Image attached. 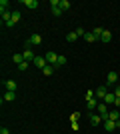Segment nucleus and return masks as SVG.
Returning <instances> with one entry per match:
<instances>
[{"mask_svg": "<svg viewBox=\"0 0 120 134\" xmlns=\"http://www.w3.org/2000/svg\"><path fill=\"white\" fill-rule=\"evenodd\" d=\"M16 22H20V12H12V20L6 24V26H14Z\"/></svg>", "mask_w": 120, "mask_h": 134, "instance_id": "nucleus-13", "label": "nucleus"}, {"mask_svg": "<svg viewBox=\"0 0 120 134\" xmlns=\"http://www.w3.org/2000/svg\"><path fill=\"white\" fill-rule=\"evenodd\" d=\"M66 64V58L64 56H58V62H56V66H64Z\"/></svg>", "mask_w": 120, "mask_h": 134, "instance_id": "nucleus-25", "label": "nucleus"}, {"mask_svg": "<svg viewBox=\"0 0 120 134\" xmlns=\"http://www.w3.org/2000/svg\"><path fill=\"white\" fill-rule=\"evenodd\" d=\"M22 4L30 10H34V8H38V0H22Z\"/></svg>", "mask_w": 120, "mask_h": 134, "instance_id": "nucleus-10", "label": "nucleus"}, {"mask_svg": "<svg viewBox=\"0 0 120 134\" xmlns=\"http://www.w3.org/2000/svg\"><path fill=\"white\" fill-rule=\"evenodd\" d=\"M14 98H16V92H6V94H4V100L6 102H12Z\"/></svg>", "mask_w": 120, "mask_h": 134, "instance_id": "nucleus-18", "label": "nucleus"}, {"mask_svg": "<svg viewBox=\"0 0 120 134\" xmlns=\"http://www.w3.org/2000/svg\"><path fill=\"white\" fill-rule=\"evenodd\" d=\"M116 124H118V126H120V116H118V122H116Z\"/></svg>", "mask_w": 120, "mask_h": 134, "instance_id": "nucleus-34", "label": "nucleus"}, {"mask_svg": "<svg viewBox=\"0 0 120 134\" xmlns=\"http://www.w3.org/2000/svg\"><path fill=\"white\" fill-rule=\"evenodd\" d=\"M32 64H34L36 68H40V70H44V68L48 66V62H46V58H44V56H36L34 60H32Z\"/></svg>", "mask_w": 120, "mask_h": 134, "instance_id": "nucleus-3", "label": "nucleus"}, {"mask_svg": "<svg viewBox=\"0 0 120 134\" xmlns=\"http://www.w3.org/2000/svg\"><path fill=\"white\" fill-rule=\"evenodd\" d=\"M84 40H86V42H94V40H98V38H96L92 32H86V34H84Z\"/></svg>", "mask_w": 120, "mask_h": 134, "instance_id": "nucleus-19", "label": "nucleus"}, {"mask_svg": "<svg viewBox=\"0 0 120 134\" xmlns=\"http://www.w3.org/2000/svg\"><path fill=\"white\" fill-rule=\"evenodd\" d=\"M92 34H94V36H96V38L100 40V36H102V34H104V30H102V28H100V26H98V28H94V30H92Z\"/></svg>", "mask_w": 120, "mask_h": 134, "instance_id": "nucleus-21", "label": "nucleus"}, {"mask_svg": "<svg viewBox=\"0 0 120 134\" xmlns=\"http://www.w3.org/2000/svg\"><path fill=\"white\" fill-rule=\"evenodd\" d=\"M114 96H116V98H120V86H116V88H114Z\"/></svg>", "mask_w": 120, "mask_h": 134, "instance_id": "nucleus-30", "label": "nucleus"}, {"mask_svg": "<svg viewBox=\"0 0 120 134\" xmlns=\"http://www.w3.org/2000/svg\"><path fill=\"white\" fill-rule=\"evenodd\" d=\"M78 118H80V112H74V114L70 116V120H72V122H78Z\"/></svg>", "mask_w": 120, "mask_h": 134, "instance_id": "nucleus-27", "label": "nucleus"}, {"mask_svg": "<svg viewBox=\"0 0 120 134\" xmlns=\"http://www.w3.org/2000/svg\"><path fill=\"white\" fill-rule=\"evenodd\" d=\"M114 106H116V108H120V98H116V100H114Z\"/></svg>", "mask_w": 120, "mask_h": 134, "instance_id": "nucleus-33", "label": "nucleus"}, {"mask_svg": "<svg viewBox=\"0 0 120 134\" xmlns=\"http://www.w3.org/2000/svg\"><path fill=\"white\" fill-rule=\"evenodd\" d=\"M76 34H78V36H84L86 32H84V28H76Z\"/></svg>", "mask_w": 120, "mask_h": 134, "instance_id": "nucleus-29", "label": "nucleus"}, {"mask_svg": "<svg viewBox=\"0 0 120 134\" xmlns=\"http://www.w3.org/2000/svg\"><path fill=\"white\" fill-rule=\"evenodd\" d=\"M96 110H98V114L102 116V120H106V118H108V108H106V104H104V102H100V104H98Z\"/></svg>", "mask_w": 120, "mask_h": 134, "instance_id": "nucleus-5", "label": "nucleus"}, {"mask_svg": "<svg viewBox=\"0 0 120 134\" xmlns=\"http://www.w3.org/2000/svg\"><path fill=\"white\" fill-rule=\"evenodd\" d=\"M44 58H46V62H48L50 66H56V62H58V54L56 52H46Z\"/></svg>", "mask_w": 120, "mask_h": 134, "instance_id": "nucleus-4", "label": "nucleus"}, {"mask_svg": "<svg viewBox=\"0 0 120 134\" xmlns=\"http://www.w3.org/2000/svg\"><path fill=\"white\" fill-rule=\"evenodd\" d=\"M42 72H44V76H50V74L54 72V66H50V64H48V66H46L44 70H42Z\"/></svg>", "mask_w": 120, "mask_h": 134, "instance_id": "nucleus-22", "label": "nucleus"}, {"mask_svg": "<svg viewBox=\"0 0 120 134\" xmlns=\"http://www.w3.org/2000/svg\"><path fill=\"white\" fill-rule=\"evenodd\" d=\"M100 40H102V42H106V44H108L110 40H112V34H110L108 30H104V34H102V36H100Z\"/></svg>", "mask_w": 120, "mask_h": 134, "instance_id": "nucleus-16", "label": "nucleus"}, {"mask_svg": "<svg viewBox=\"0 0 120 134\" xmlns=\"http://www.w3.org/2000/svg\"><path fill=\"white\" fill-rule=\"evenodd\" d=\"M28 64H30V62H26V60H24L22 64H20V66H18V70H28Z\"/></svg>", "mask_w": 120, "mask_h": 134, "instance_id": "nucleus-26", "label": "nucleus"}, {"mask_svg": "<svg viewBox=\"0 0 120 134\" xmlns=\"http://www.w3.org/2000/svg\"><path fill=\"white\" fill-rule=\"evenodd\" d=\"M98 104H100V100H96V98H90V100H86V108H88V110H94Z\"/></svg>", "mask_w": 120, "mask_h": 134, "instance_id": "nucleus-11", "label": "nucleus"}, {"mask_svg": "<svg viewBox=\"0 0 120 134\" xmlns=\"http://www.w3.org/2000/svg\"><path fill=\"white\" fill-rule=\"evenodd\" d=\"M116 126H118V124H116L114 120H104V130L112 132V130H116Z\"/></svg>", "mask_w": 120, "mask_h": 134, "instance_id": "nucleus-8", "label": "nucleus"}, {"mask_svg": "<svg viewBox=\"0 0 120 134\" xmlns=\"http://www.w3.org/2000/svg\"><path fill=\"white\" fill-rule=\"evenodd\" d=\"M108 86H112V84H116L118 82V72H114V70H112V72H108Z\"/></svg>", "mask_w": 120, "mask_h": 134, "instance_id": "nucleus-6", "label": "nucleus"}, {"mask_svg": "<svg viewBox=\"0 0 120 134\" xmlns=\"http://www.w3.org/2000/svg\"><path fill=\"white\" fill-rule=\"evenodd\" d=\"M0 134H10V132H8V128H4V126H2V128H0Z\"/></svg>", "mask_w": 120, "mask_h": 134, "instance_id": "nucleus-32", "label": "nucleus"}, {"mask_svg": "<svg viewBox=\"0 0 120 134\" xmlns=\"http://www.w3.org/2000/svg\"><path fill=\"white\" fill-rule=\"evenodd\" d=\"M76 38H78V34H76V32H68V36H66V40H68V42H74Z\"/></svg>", "mask_w": 120, "mask_h": 134, "instance_id": "nucleus-23", "label": "nucleus"}, {"mask_svg": "<svg viewBox=\"0 0 120 134\" xmlns=\"http://www.w3.org/2000/svg\"><path fill=\"white\" fill-rule=\"evenodd\" d=\"M106 94H108V92H106V86H98V88L94 90V98H96V100H100V102L106 98Z\"/></svg>", "mask_w": 120, "mask_h": 134, "instance_id": "nucleus-2", "label": "nucleus"}, {"mask_svg": "<svg viewBox=\"0 0 120 134\" xmlns=\"http://www.w3.org/2000/svg\"><path fill=\"white\" fill-rule=\"evenodd\" d=\"M40 42H42V36H40V34H32V36L26 40V48H30V46H38Z\"/></svg>", "mask_w": 120, "mask_h": 134, "instance_id": "nucleus-1", "label": "nucleus"}, {"mask_svg": "<svg viewBox=\"0 0 120 134\" xmlns=\"http://www.w3.org/2000/svg\"><path fill=\"white\" fill-rule=\"evenodd\" d=\"M118 116H120V112L112 110V112H108V118H106V120H114V122H118Z\"/></svg>", "mask_w": 120, "mask_h": 134, "instance_id": "nucleus-15", "label": "nucleus"}, {"mask_svg": "<svg viewBox=\"0 0 120 134\" xmlns=\"http://www.w3.org/2000/svg\"><path fill=\"white\" fill-rule=\"evenodd\" d=\"M68 8H70V2H68V0H60V10H68Z\"/></svg>", "mask_w": 120, "mask_h": 134, "instance_id": "nucleus-20", "label": "nucleus"}, {"mask_svg": "<svg viewBox=\"0 0 120 134\" xmlns=\"http://www.w3.org/2000/svg\"><path fill=\"white\" fill-rule=\"evenodd\" d=\"M50 6H60V0H50Z\"/></svg>", "mask_w": 120, "mask_h": 134, "instance_id": "nucleus-31", "label": "nucleus"}, {"mask_svg": "<svg viewBox=\"0 0 120 134\" xmlns=\"http://www.w3.org/2000/svg\"><path fill=\"white\" fill-rule=\"evenodd\" d=\"M22 54H24V60H26V62H32V60L36 58V54H34L32 50H30V48H26V50H24Z\"/></svg>", "mask_w": 120, "mask_h": 134, "instance_id": "nucleus-9", "label": "nucleus"}, {"mask_svg": "<svg viewBox=\"0 0 120 134\" xmlns=\"http://www.w3.org/2000/svg\"><path fill=\"white\" fill-rule=\"evenodd\" d=\"M100 120H102V116H100V114H90V124H92V126H98V124H100Z\"/></svg>", "mask_w": 120, "mask_h": 134, "instance_id": "nucleus-12", "label": "nucleus"}, {"mask_svg": "<svg viewBox=\"0 0 120 134\" xmlns=\"http://www.w3.org/2000/svg\"><path fill=\"white\" fill-rule=\"evenodd\" d=\"M12 60H14L18 66H20V64L24 62V54H14V56H12Z\"/></svg>", "mask_w": 120, "mask_h": 134, "instance_id": "nucleus-17", "label": "nucleus"}, {"mask_svg": "<svg viewBox=\"0 0 120 134\" xmlns=\"http://www.w3.org/2000/svg\"><path fill=\"white\" fill-rule=\"evenodd\" d=\"M90 98H94V90H88V92H86V100H90Z\"/></svg>", "mask_w": 120, "mask_h": 134, "instance_id": "nucleus-28", "label": "nucleus"}, {"mask_svg": "<svg viewBox=\"0 0 120 134\" xmlns=\"http://www.w3.org/2000/svg\"><path fill=\"white\" fill-rule=\"evenodd\" d=\"M52 14H54V16H60V14H62L60 6H52Z\"/></svg>", "mask_w": 120, "mask_h": 134, "instance_id": "nucleus-24", "label": "nucleus"}, {"mask_svg": "<svg viewBox=\"0 0 120 134\" xmlns=\"http://www.w3.org/2000/svg\"><path fill=\"white\" fill-rule=\"evenodd\" d=\"M4 86H6V90H8V92H16V88H18V84L14 82V80H6Z\"/></svg>", "mask_w": 120, "mask_h": 134, "instance_id": "nucleus-7", "label": "nucleus"}, {"mask_svg": "<svg viewBox=\"0 0 120 134\" xmlns=\"http://www.w3.org/2000/svg\"><path fill=\"white\" fill-rule=\"evenodd\" d=\"M114 100H116V96H114V92H108L106 94V98H104V104H114Z\"/></svg>", "mask_w": 120, "mask_h": 134, "instance_id": "nucleus-14", "label": "nucleus"}]
</instances>
